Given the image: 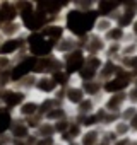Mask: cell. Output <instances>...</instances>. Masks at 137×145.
Wrapping results in <instances>:
<instances>
[{"mask_svg": "<svg viewBox=\"0 0 137 145\" xmlns=\"http://www.w3.org/2000/svg\"><path fill=\"white\" fill-rule=\"evenodd\" d=\"M86 97H91V99H98V101H103L105 94H103V82L101 80H89V82H79Z\"/></svg>", "mask_w": 137, "mask_h": 145, "instance_id": "20", "label": "cell"}, {"mask_svg": "<svg viewBox=\"0 0 137 145\" xmlns=\"http://www.w3.org/2000/svg\"><path fill=\"white\" fill-rule=\"evenodd\" d=\"M26 46H28V53L34 58H45L55 55V44L48 41L41 33L26 34Z\"/></svg>", "mask_w": 137, "mask_h": 145, "instance_id": "2", "label": "cell"}, {"mask_svg": "<svg viewBox=\"0 0 137 145\" xmlns=\"http://www.w3.org/2000/svg\"><path fill=\"white\" fill-rule=\"evenodd\" d=\"M14 63H16L14 58H9V56L0 55V72H9V70H12Z\"/></svg>", "mask_w": 137, "mask_h": 145, "instance_id": "37", "label": "cell"}, {"mask_svg": "<svg viewBox=\"0 0 137 145\" xmlns=\"http://www.w3.org/2000/svg\"><path fill=\"white\" fill-rule=\"evenodd\" d=\"M86 53H84V50H76V51H72L70 55H67V56H63L62 60H63V72L67 75H70L72 79H76L77 77V74L82 70V67H84V63H86Z\"/></svg>", "mask_w": 137, "mask_h": 145, "instance_id": "8", "label": "cell"}, {"mask_svg": "<svg viewBox=\"0 0 137 145\" xmlns=\"http://www.w3.org/2000/svg\"><path fill=\"white\" fill-rule=\"evenodd\" d=\"M72 5L77 10L93 12V10H96V0H77V2H72Z\"/></svg>", "mask_w": 137, "mask_h": 145, "instance_id": "34", "label": "cell"}, {"mask_svg": "<svg viewBox=\"0 0 137 145\" xmlns=\"http://www.w3.org/2000/svg\"><path fill=\"white\" fill-rule=\"evenodd\" d=\"M84 99H86V94H84L81 84H79L76 79L72 80V84L68 86V87L63 89V103H65L67 108H70L72 111H74Z\"/></svg>", "mask_w": 137, "mask_h": 145, "instance_id": "10", "label": "cell"}, {"mask_svg": "<svg viewBox=\"0 0 137 145\" xmlns=\"http://www.w3.org/2000/svg\"><path fill=\"white\" fill-rule=\"evenodd\" d=\"M134 84H135V86H137V77H135V79H134Z\"/></svg>", "mask_w": 137, "mask_h": 145, "instance_id": "47", "label": "cell"}, {"mask_svg": "<svg viewBox=\"0 0 137 145\" xmlns=\"http://www.w3.org/2000/svg\"><path fill=\"white\" fill-rule=\"evenodd\" d=\"M11 143H12V138H11V135H9V133L0 137V145H11Z\"/></svg>", "mask_w": 137, "mask_h": 145, "instance_id": "40", "label": "cell"}, {"mask_svg": "<svg viewBox=\"0 0 137 145\" xmlns=\"http://www.w3.org/2000/svg\"><path fill=\"white\" fill-rule=\"evenodd\" d=\"M34 67H36V58L31 56L29 53H26V55H22L21 58H17L16 63H14V67H12V70H11L12 86H14L16 82H19L21 79H24V77L34 74Z\"/></svg>", "mask_w": 137, "mask_h": 145, "instance_id": "3", "label": "cell"}, {"mask_svg": "<svg viewBox=\"0 0 137 145\" xmlns=\"http://www.w3.org/2000/svg\"><path fill=\"white\" fill-rule=\"evenodd\" d=\"M101 133H103V128L84 130L79 138V145H101Z\"/></svg>", "mask_w": 137, "mask_h": 145, "instance_id": "25", "label": "cell"}, {"mask_svg": "<svg viewBox=\"0 0 137 145\" xmlns=\"http://www.w3.org/2000/svg\"><path fill=\"white\" fill-rule=\"evenodd\" d=\"M79 48H81V39H77V38L72 36V34H65V36L55 44V55L60 56V58H63V56L70 55L72 51H76V50H79Z\"/></svg>", "mask_w": 137, "mask_h": 145, "instance_id": "14", "label": "cell"}, {"mask_svg": "<svg viewBox=\"0 0 137 145\" xmlns=\"http://www.w3.org/2000/svg\"><path fill=\"white\" fill-rule=\"evenodd\" d=\"M11 145H29V143H28V140H12Z\"/></svg>", "mask_w": 137, "mask_h": 145, "instance_id": "44", "label": "cell"}, {"mask_svg": "<svg viewBox=\"0 0 137 145\" xmlns=\"http://www.w3.org/2000/svg\"><path fill=\"white\" fill-rule=\"evenodd\" d=\"M117 140H118V137L115 135V131H113L111 128H103V133H101V145H113Z\"/></svg>", "mask_w": 137, "mask_h": 145, "instance_id": "35", "label": "cell"}, {"mask_svg": "<svg viewBox=\"0 0 137 145\" xmlns=\"http://www.w3.org/2000/svg\"><path fill=\"white\" fill-rule=\"evenodd\" d=\"M134 55H137V39L130 36L122 44V58L123 56H134Z\"/></svg>", "mask_w": 137, "mask_h": 145, "instance_id": "33", "label": "cell"}, {"mask_svg": "<svg viewBox=\"0 0 137 145\" xmlns=\"http://www.w3.org/2000/svg\"><path fill=\"white\" fill-rule=\"evenodd\" d=\"M135 114H137V106H134V104H127V106L122 109V113H120V120L130 123V121L134 120Z\"/></svg>", "mask_w": 137, "mask_h": 145, "instance_id": "36", "label": "cell"}, {"mask_svg": "<svg viewBox=\"0 0 137 145\" xmlns=\"http://www.w3.org/2000/svg\"><path fill=\"white\" fill-rule=\"evenodd\" d=\"M60 70H63V60L60 56L51 55L45 58H36V67H34L36 75H53Z\"/></svg>", "mask_w": 137, "mask_h": 145, "instance_id": "9", "label": "cell"}, {"mask_svg": "<svg viewBox=\"0 0 137 145\" xmlns=\"http://www.w3.org/2000/svg\"><path fill=\"white\" fill-rule=\"evenodd\" d=\"M68 118H72V109L70 108H67L65 104H60L57 108H53L51 111H48L43 120L45 121H50V123H58L62 120H68Z\"/></svg>", "mask_w": 137, "mask_h": 145, "instance_id": "22", "label": "cell"}, {"mask_svg": "<svg viewBox=\"0 0 137 145\" xmlns=\"http://www.w3.org/2000/svg\"><path fill=\"white\" fill-rule=\"evenodd\" d=\"M130 140H132V137H128V138H118L113 145H130Z\"/></svg>", "mask_w": 137, "mask_h": 145, "instance_id": "42", "label": "cell"}, {"mask_svg": "<svg viewBox=\"0 0 137 145\" xmlns=\"http://www.w3.org/2000/svg\"><path fill=\"white\" fill-rule=\"evenodd\" d=\"M130 125H132V130H134V135H135V131H137V114L134 116V120L130 121Z\"/></svg>", "mask_w": 137, "mask_h": 145, "instance_id": "43", "label": "cell"}, {"mask_svg": "<svg viewBox=\"0 0 137 145\" xmlns=\"http://www.w3.org/2000/svg\"><path fill=\"white\" fill-rule=\"evenodd\" d=\"M105 63L103 56H86V63L82 67V70L77 74L76 80L77 82H89V80H96L98 74Z\"/></svg>", "mask_w": 137, "mask_h": 145, "instance_id": "6", "label": "cell"}, {"mask_svg": "<svg viewBox=\"0 0 137 145\" xmlns=\"http://www.w3.org/2000/svg\"><path fill=\"white\" fill-rule=\"evenodd\" d=\"M26 53H28L26 34L19 36V38H9V39H2V41H0V55L17 60V58H21Z\"/></svg>", "mask_w": 137, "mask_h": 145, "instance_id": "4", "label": "cell"}, {"mask_svg": "<svg viewBox=\"0 0 137 145\" xmlns=\"http://www.w3.org/2000/svg\"><path fill=\"white\" fill-rule=\"evenodd\" d=\"M118 70H120L118 61L105 60V63H103V67H101V70H99V74H98V80H101V82H108V80H111L113 77H117Z\"/></svg>", "mask_w": 137, "mask_h": 145, "instance_id": "23", "label": "cell"}, {"mask_svg": "<svg viewBox=\"0 0 137 145\" xmlns=\"http://www.w3.org/2000/svg\"><path fill=\"white\" fill-rule=\"evenodd\" d=\"M111 130L115 131V135L118 138H128V137H134V130H132V125L128 121H123V120H118Z\"/></svg>", "mask_w": 137, "mask_h": 145, "instance_id": "28", "label": "cell"}, {"mask_svg": "<svg viewBox=\"0 0 137 145\" xmlns=\"http://www.w3.org/2000/svg\"><path fill=\"white\" fill-rule=\"evenodd\" d=\"M128 33H130V36H132V38H135V39H137V19H135V21H134V24L130 26Z\"/></svg>", "mask_w": 137, "mask_h": 145, "instance_id": "41", "label": "cell"}, {"mask_svg": "<svg viewBox=\"0 0 137 145\" xmlns=\"http://www.w3.org/2000/svg\"><path fill=\"white\" fill-rule=\"evenodd\" d=\"M9 135H11L12 140H28V138L33 135V131L29 130V126H28V123H26L24 120L14 118L12 126H11V130H9Z\"/></svg>", "mask_w": 137, "mask_h": 145, "instance_id": "17", "label": "cell"}, {"mask_svg": "<svg viewBox=\"0 0 137 145\" xmlns=\"http://www.w3.org/2000/svg\"><path fill=\"white\" fill-rule=\"evenodd\" d=\"M36 79H38V75H36V74H31V75L21 79L19 82H16L14 86H16L19 91L26 92L28 96H33V92H34V86H36Z\"/></svg>", "mask_w": 137, "mask_h": 145, "instance_id": "27", "label": "cell"}, {"mask_svg": "<svg viewBox=\"0 0 137 145\" xmlns=\"http://www.w3.org/2000/svg\"><path fill=\"white\" fill-rule=\"evenodd\" d=\"M51 145H65V143H62V142H60V140H55V142H53V143H51Z\"/></svg>", "mask_w": 137, "mask_h": 145, "instance_id": "45", "label": "cell"}, {"mask_svg": "<svg viewBox=\"0 0 137 145\" xmlns=\"http://www.w3.org/2000/svg\"><path fill=\"white\" fill-rule=\"evenodd\" d=\"M57 92H58V86L51 75H38L33 96L43 99V97H53Z\"/></svg>", "mask_w": 137, "mask_h": 145, "instance_id": "11", "label": "cell"}, {"mask_svg": "<svg viewBox=\"0 0 137 145\" xmlns=\"http://www.w3.org/2000/svg\"><path fill=\"white\" fill-rule=\"evenodd\" d=\"M55 140H57V138H40V137L34 135V142H33V145H51Z\"/></svg>", "mask_w": 137, "mask_h": 145, "instance_id": "39", "label": "cell"}, {"mask_svg": "<svg viewBox=\"0 0 137 145\" xmlns=\"http://www.w3.org/2000/svg\"><path fill=\"white\" fill-rule=\"evenodd\" d=\"M38 114H40V97H36V96H29V97L17 108V111L14 113L16 118L24 120V121H28V120H31V118H34V116H38ZM40 116H41V114H40Z\"/></svg>", "mask_w": 137, "mask_h": 145, "instance_id": "12", "label": "cell"}, {"mask_svg": "<svg viewBox=\"0 0 137 145\" xmlns=\"http://www.w3.org/2000/svg\"><path fill=\"white\" fill-rule=\"evenodd\" d=\"M130 38V33L127 31V29H123V27H120V26H113L106 34H105V39H106V43H118V44H123L127 39Z\"/></svg>", "mask_w": 137, "mask_h": 145, "instance_id": "24", "label": "cell"}, {"mask_svg": "<svg viewBox=\"0 0 137 145\" xmlns=\"http://www.w3.org/2000/svg\"><path fill=\"white\" fill-rule=\"evenodd\" d=\"M24 34H26V31H24L21 21H11V22H5V24L0 26V38L2 39L19 38V36H24Z\"/></svg>", "mask_w": 137, "mask_h": 145, "instance_id": "18", "label": "cell"}, {"mask_svg": "<svg viewBox=\"0 0 137 145\" xmlns=\"http://www.w3.org/2000/svg\"><path fill=\"white\" fill-rule=\"evenodd\" d=\"M14 113H11L9 109L0 106V137L2 135H7L11 126H12V121H14Z\"/></svg>", "mask_w": 137, "mask_h": 145, "instance_id": "26", "label": "cell"}, {"mask_svg": "<svg viewBox=\"0 0 137 145\" xmlns=\"http://www.w3.org/2000/svg\"><path fill=\"white\" fill-rule=\"evenodd\" d=\"M34 135L40 137V138H57L55 125L50 123V121H43V123L38 126V130L34 131Z\"/></svg>", "mask_w": 137, "mask_h": 145, "instance_id": "31", "label": "cell"}, {"mask_svg": "<svg viewBox=\"0 0 137 145\" xmlns=\"http://www.w3.org/2000/svg\"><path fill=\"white\" fill-rule=\"evenodd\" d=\"M127 101H128V104L137 106V86L135 84H132L130 89L127 91Z\"/></svg>", "mask_w": 137, "mask_h": 145, "instance_id": "38", "label": "cell"}, {"mask_svg": "<svg viewBox=\"0 0 137 145\" xmlns=\"http://www.w3.org/2000/svg\"><path fill=\"white\" fill-rule=\"evenodd\" d=\"M68 145H79V142H74V143H68Z\"/></svg>", "mask_w": 137, "mask_h": 145, "instance_id": "46", "label": "cell"}, {"mask_svg": "<svg viewBox=\"0 0 137 145\" xmlns=\"http://www.w3.org/2000/svg\"><path fill=\"white\" fill-rule=\"evenodd\" d=\"M101 106V101L98 99H91V97H86L74 111H72V116L74 118H84V116H89L93 113H96V109Z\"/></svg>", "mask_w": 137, "mask_h": 145, "instance_id": "19", "label": "cell"}, {"mask_svg": "<svg viewBox=\"0 0 137 145\" xmlns=\"http://www.w3.org/2000/svg\"><path fill=\"white\" fill-rule=\"evenodd\" d=\"M113 26H115V21L111 17H101V16H98V19L94 22V31L93 33H96L99 36H105Z\"/></svg>", "mask_w": 137, "mask_h": 145, "instance_id": "29", "label": "cell"}, {"mask_svg": "<svg viewBox=\"0 0 137 145\" xmlns=\"http://www.w3.org/2000/svg\"><path fill=\"white\" fill-rule=\"evenodd\" d=\"M41 34H43L48 41H51L53 44H57V43L67 34V29H65V26H63L62 21H57V22H50V24H46V26L43 27Z\"/></svg>", "mask_w": 137, "mask_h": 145, "instance_id": "15", "label": "cell"}, {"mask_svg": "<svg viewBox=\"0 0 137 145\" xmlns=\"http://www.w3.org/2000/svg\"><path fill=\"white\" fill-rule=\"evenodd\" d=\"M128 104L127 101V92H120V94H111V96H105L101 101V108L108 113L118 114L122 113V109Z\"/></svg>", "mask_w": 137, "mask_h": 145, "instance_id": "13", "label": "cell"}, {"mask_svg": "<svg viewBox=\"0 0 137 145\" xmlns=\"http://www.w3.org/2000/svg\"><path fill=\"white\" fill-rule=\"evenodd\" d=\"M11 21H19V10L16 7V0H2L0 2V26Z\"/></svg>", "mask_w": 137, "mask_h": 145, "instance_id": "16", "label": "cell"}, {"mask_svg": "<svg viewBox=\"0 0 137 145\" xmlns=\"http://www.w3.org/2000/svg\"><path fill=\"white\" fill-rule=\"evenodd\" d=\"M118 65H120L123 70H127V72H128V74H130L134 79L137 77V55H134V56H123V58H120Z\"/></svg>", "mask_w": 137, "mask_h": 145, "instance_id": "32", "label": "cell"}, {"mask_svg": "<svg viewBox=\"0 0 137 145\" xmlns=\"http://www.w3.org/2000/svg\"><path fill=\"white\" fill-rule=\"evenodd\" d=\"M103 58L105 60L120 61V58H122V44H118V43H108L106 50L103 53Z\"/></svg>", "mask_w": 137, "mask_h": 145, "instance_id": "30", "label": "cell"}, {"mask_svg": "<svg viewBox=\"0 0 137 145\" xmlns=\"http://www.w3.org/2000/svg\"><path fill=\"white\" fill-rule=\"evenodd\" d=\"M122 7V2H115V0H98L96 2V12L101 17H113Z\"/></svg>", "mask_w": 137, "mask_h": 145, "instance_id": "21", "label": "cell"}, {"mask_svg": "<svg viewBox=\"0 0 137 145\" xmlns=\"http://www.w3.org/2000/svg\"><path fill=\"white\" fill-rule=\"evenodd\" d=\"M28 97H29V96H28L26 92L19 91L16 86H11V87H7L5 91L0 92V106L5 108V109H9L11 113H16L17 108H19Z\"/></svg>", "mask_w": 137, "mask_h": 145, "instance_id": "5", "label": "cell"}, {"mask_svg": "<svg viewBox=\"0 0 137 145\" xmlns=\"http://www.w3.org/2000/svg\"><path fill=\"white\" fill-rule=\"evenodd\" d=\"M106 44L108 43H106L105 36H99L96 33H91L81 39V50H84V53L88 56H103Z\"/></svg>", "mask_w": 137, "mask_h": 145, "instance_id": "7", "label": "cell"}, {"mask_svg": "<svg viewBox=\"0 0 137 145\" xmlns=\"http://www.w3.org/2000/svg\"><path fill=\"white\" fill-rule=\"evenodd\" d=\"M98 19V12L93 10V12H82V10H77L72 2H68L63 16H62V22L67 29V34H72L76 36L77 39H82L86 38L88 34H91L94 31V22Z\"/></svg>", "mask_w": 137, "mask_h": 145, "instance_id": "1", "label": "cell"}]
</instances>
